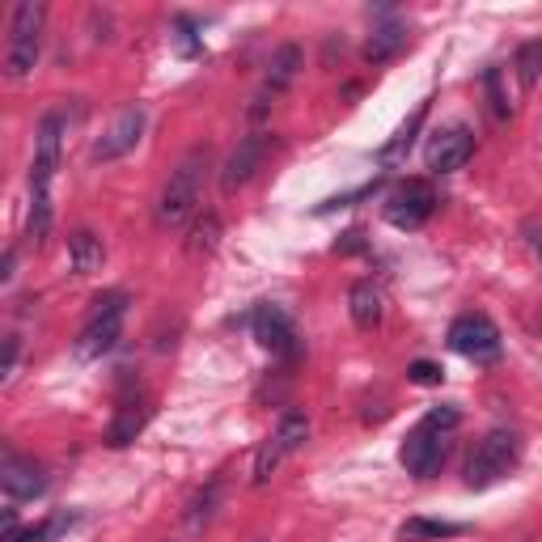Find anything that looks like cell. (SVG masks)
Segmentation results:
<instances>
[{
  "mask_svg": "<svg viewBox=\"0 0 542 542\" xmlns=\"http://www.w3.org/2000/svg\"><path fill=\"white\" fill-rule=\"evenodd\" d=\"M208 170H212V157H208L204 144H195V149L174 166L166 191H161L157 225L183 229V225L191 221L195 208H200V200H204V178H208Z\"/></svg>",
  "mask_w": 542,
  "mask_h": 542,
  "instance_id": "6da1fadb",
  "label": "cell"
},
{
  "mask_svg": "<svg viewBox=\"0 0 542 542\" xmlns=\"http://www.w3.org/2000/svg\"><path fill=\"white\" fill-rule=\"evenodd\" d=\"M449 428H458V407H432L420 424H415L407 432V441H403V466L411 475H420V479H432L445 466V432Z\"/></svg>",
  "mask_w": 542,
  "mask_h": 542,
  "instance_id": "7a4b0ae2",
  "label": "cell"
},
{
  "mask_svg": "<svg viewBox=\"0 0 542 542\" xmlns=\"http://www.w3.org/2000/svg\"><path fill=\"white\" fill-rule=\"evenodd\" d=\"M43 26H47V5L39 0H22L13 9V26H9V56H5V72L13 81H22L39 64L43 51Z\"/></svg>",
  "mask_w": 542,
  "mask_h": 542,
  "instance_id": "3957f363",
  "label": "cell"
},
{
  "mask_svg": "<svg viewBox=\"0 0 542 542\" xmlns=\"http://www.w3.org/2000/svg\"><path fill=\"white\" fill-rule=\"evenodd\" d=\"M517 432L509 428H492L487 437L479 441V449L471 454V462H466V487H475V492H483V487L500 483L504 475L517 466Z\"/></svg>",
  "mask_w": 542,
  "mask_h": 542,
  "instance_id": "277c9868",
  "label": "cell"
},
{
  "mask_svg": "<svg viewBox=\"0 0 542 542\" xmlns=\"http://www.w3.org/2000/svg\"><path fill=\"white\" fill-rule=\"evenodd\" d=\"M123 310H128V293H102L94 297V314H89L85 331L77 335V356L98 360L119 343L123 335Z\"/></svg>",
  "mask_w": 542,
  "mask_h": 542,
  "instance_id": "5b68a950",
  "label": "cell"
},
{
  "mask_svg": "<svg viewBox=\"0 0 542 542\" xmlns=\"http://www.w3.org/2000/svg\"><path fill=\"white\" fill-rule=\"evenodd\" d=\"M310 441V420H305L301 411H284L280 415V424L276 432L259 445V458H255V483L263 487L271 475H276V466L288 458V454H297V449Z\"/></svg>",
  "mask_w": 542,
  "mask_h": 542,
  "instance_id": "8992f818",
  "label": "cell"
},
{
  "mask_svg": "<svg viewBox=\"0 0 542 542\" xmlns=\"http://www.w3.org/2000/svg\"><path fill=\"white\" fill-rule=\"evenodd\" d=\"M432 212H437V191H432V183H424V178H403V183L386 195V221L394 229H420Z\"/></svg>",
  "mask_w": 542,
  "mask_h": 542,
  "instance_id": "52a82bcc",
  "label": "cell"
},
{
  "mask_svg": "<svg viewBox=\"0 0 542 542\" xmlns=\"http://www.w3.org/2000/svg\"><path fill=\"white\" fill-rule=\"evenodd\" d=\"M449 348L466 360H475V365H492V360H500V331L492 318L462 314L454 327H449Z\"/></svg>",
  "mask_w": 542,
  "mask_h": 542,
  "instance_id": "ba28073f",
  "label": "cell"
},
{
  "mask_svg": "<svg viewBox=\"0 0 542 542\" xmlns=\"http://www.w3.org/2000/svg\"><path fill=\"white\" fill-rule=\"evenodd\" d=\"M255 339L263 343L271 356L288 360V365L301 356V335L293 327V318H288V310H284V305H276V301H263L255 310Z\"/></svg>",
  "mask_w": 542,
  "mask_h": 542,
  "instance_id": "9c48e42d",
  "label": "cell"
},
{
  "mask_svg": "<svg viewBox=\"0 0 542 542\" xmlns=\"http://www.w3.org/2000/svg\"><path fill=\"white\" fill-rule=\"evenodd\" d=\"M60 149H64V115L47 111L34 136V161H30V191H51V178L60 170Z\"/></svg>",
  "mask_w": 542,
  "mask_h": 542,
  "instance_id": "30bf717a",
  "label": "cell"
},
{
  "mask_svg": "<svg viewBox=\"0 0 542 542\" xmlns=\"http://www.w3.org/2000/svg\"><path fill=\"white\" fill-rule=\"evenodd\" d=\"M140 136H144V111L140 106H123V111L111 119V128L94 140L89 157L94 161H119V157H128L136 149Z\"/></svg>",
  "mask_w": 542,
  "mask_h": 542,
  "instance_id": "8fae6325",
  "label": "cell"
},
{
  "mask_svg": "<svg viewBox=\"0 0 542 542\" xmlns=\"http://www.w3.org/2000/svg\"><path fill=\"white\" fill-rule=\"evenodd\" d=\"M267 149H271V136H263V132H250V136H242V140H238V149L229 153L225 170H221V195L242 191V187L250 183V178H255V170L263 166Z\"/></svg>",
  "mask_w": 542,
  "mask_h": 542,
  "instance_id": "7c38bea8",
  "label": "cell"
},
{
  "mask_svg": "<svg viewBox=\"0 0 542 542\" xmlns=\"http://www.w3.org/2000/svg\"><path fill=\"white\" fill-rule=\"evenodd\" d=\"M471 157H475V132L462 128V123H458V128L437 132V136H432V144H428V170L432 174H454Z\"/></svg>",
  "mask_w": 542,
  "mask_h": 542,
  "instance_id": "4fadbf2b",
  "label": "cell"
},
{
  "mask_svg": "<svg viewBox=\"0 0 542 542\" xmlns=\"http://www.w3.org/2000/svg\"><path fill=\"white\" fill-rule=\"evenodd\" d=\"M297 68H301V47L297 43H284L276 56H271V68H267V77H263V89H259V98H255V106H250V115H263L271 102H276L288 85H293V77H297Z\"/></svg>",
  "mask_w": 542,
  "mask_h": 542,
  "instance_id": "5bb4252c",
  "label": "cell"
},
{
  "mask_svg": "<svg viewBox=\"0 0 542 542\" xmlns=\"http://www.w3.org/2000/svg\"><path fill=\"white\" fill-rule=\"evenodd\" d=\"M0 492H5L9 500H39L47 492L43 466H34L17 454H5V462H0Z\"/></svg>",
  "mask_w": 542,
  "mask_h": 542,
  "instance_id": "9a60e30c",
  "label": "cell"
},
{
  "mask_svg": "<svg viewBox=\"0 0 542 542\" xmlns=\"http://www.w3.org/2000/svg\"><path fill=\"white\" fill-rule=\"evenodd\" d=\"M106 263V250H102V238L94 229H77L68 238V267L77 271V276H94V271H102Z\"/></svg>",
  "mask_w": 542,
  "mask_h": 542,
  "instance_id": "2e32d148",
  "label": "cell"
},
{
  "mask_svg": "<svg viewBox=\"0 0 542 542\" xmlns=\"http://www.w3.org/2000/svg\"><path fill=\"white\" fill-rule=\"evenodd\" d=\"M144 424H149V403H140V399L119 403L111 428H106V445H115V449L132 445V441L140 437V432H144Z\"/></svg>",
  "mask_w": 542,
  "mask_h": 542,
  "instance_id": "e0dca14e",
  "label": "cell"
},
{
  "mask_svg": "<svg viewBox=\"0 0 542 542\" xmlns=\"http://www.w3.org/2000/svg\"><path fill=\"white\" fill-rule=\"evenodd\" d=\"M348 310H352V322L360 331H373L382 322V293L373 288V280H356L348 288Z\"/></svg>",
  "mask_w": 542,
  "mask_h": 542,
  "instance_id": "ac0fdd59",
  "label": "cell"
},
{
  "mask_svg": "<svg viewBox=\"0 0 542 542\" xmlns=\"http://www.w3.org/2000/svg\"><path fill=\"white\" fill-rule=\"evenodd\" d=\"M424 119H428V102L415 106V115H411V119L403 123V128H399V136H394L390 144H382V149H377V161H382V166H394V161H403V157H407V149L415 144V132L424 128Z\"/></svg>",
  "mask_w": 542,
  "mask_h": 542,
  "instance_id": "d6986e66",
  "label": "cell"
},
{
  "mask_svg": "<svg viewBox=\"0 0 542 542\" xmlns=\"http://www.w3.org/2000/svg\"><path fill=\"white\" fill-rule=\"evenodd\" d=\"M403 43H407V30L399 22H386L382 30H373V39L365 43V60L369 64H386L390 56H399Z\"/></svg>",
  "mask_w": 542,
  "mask_h": 542,
  "instance_id": "ffe728a7",
  "label": "cell"
},
{
  "mask_svg": "<svg viewBox=\"0 0 542 542\" xmlns=\"http://www.w3.org/2000/svg\"><path fill=\"white\" fill-rule=\"evenodd\" d=\"M216 242H221V216H216V212L195 216L191 233H187V250H191V255H212Z\"/></svg>",
  "mask_w": 542,
  "mask_h": 542,
  "instance_id": "44dd1931",
  "label": "cell"
},
{
  "mask_svg": "<svg viewBox=\"0 0 542 542\" xmlns=\"http://www.w3.org/2000/svg\"><path fill=\"white\" fill-rule=\"evenodd\" d=\"M221 492H225V483H221V479H208L204 492L191 500V513H187V526H191V530L208 526V521L216 517V509H221Z\"/></svg>",
  "mask_w": 542,
  "mask_h": 542,
  "instance_id": "7402d4cb",
  "label": "cell"
},
{
  "mask_svg": "<svg viewBox=\"0 0 542 542\" xmlns=\"http://www.w3.org/2000/svg\"><path fill=\"white\" fill-rule=\"evenodd\" d=\"M51 233V191H30V242H47Z\"/></svg>",
  "mask_w": 542,
  "mask_h": 542,
  "instance_id": "603a6c76",
  "label": "cell"
},
{
  "mask_svg": "<svg viewBox=\"0 0 542 542\" xmlns=\"http://www.w3.org/2000/svg\"><path fill=\"white\" fill-rule=\"evenodd\" d=\"M538 72H542V43H538V39H534V43H521V47H517V77H521V85L534 89Z\"/></svg>",
  "mask_w": 542,
  "mask_h": 542,
  "instance_id": "cb8c5ba5",
  "label": "cell"
},
{
  "mask_svg": "<svg viewBox=\"0 0 542 542\" xmlns=\"http://www.w3.org/2000/svg\"><path fill=\"white\" fill-rule=\"evenodd\" d=\"M462 526L454 521H424V517H411L403 526V538H458Z\"/></svg>",
  "mask_w": 542,
  "mask_h": 542,
  "instance_id": "d4e9b609",
  "label": "cell"
},
{
  "mask_svg": "<svg viewBox=\"0 0 542 542\" xmlns=\"http://www.w3.org/2000/svg\"><path fill=\"white\" fill-rule=\"evenodd\" d=\"M483 89H487V102H492V115L496 119H509L513 106H509V98H504V89H500V68H487L483 72Z\"/></svg>",
  "mask_w": 542,
  "mask_h": 542,
  "instance_id": "484cf974",
  "label": "cell"
},
{
  "mask_svg": "<svg viewBox=\"0 0 542 542\" xmlns=\"http://www.w3.org/2000/svg\"><path fill=\"white\" fill-rule=\"evenodd\" d=\"M407 377L415 386H441L445 382V369L432 365V360H415V365H407Z\"/></svg>",
  "mask_w": 542,
  "mask_h": 542,
  "instance_id": "4316f807",
  "label": "cell"
},
{
  "mask_svg": "<svg viewBox=\"0 0 542 542\" xmlns=\"http://www.w3.org/2000/svg\"><path fill=\"white\" fill-rule=\"evenodd\" d=\"M174 30H178V51H183V56H200V43H195V22H191V17H178Z\"/></svg>",
  "mask_w": 542,
  "mask_h": 542,
  "instance_id": "83f0119b",
  "label": "cell"
},
{
  "mask_svg": "<svg viewBox=\"0 0 542 542\" xmlns=\"http://www.w3.org/2000/svg\"><path fill=\"white\" fill-rule=\"evenodd\" d=\"M17 352H22V343H17V335H9V339H5V360H0V382H13Z\"/></svg>",
  "mask_w": 542,
  "mask_h": 542,
  "instance_id": "f1b7e54d",
  "label": "cell"
},
{
  "mask_svg": "<svg viewBox=\"0 0 542 542\" xmlns=\"http://www.w3.org/2000/svg\"><path fill=\"white\" fill-rule=\"evenodd\" d=\"M335 250H339V255H356V250H365V233L348 229V233H343V238L335 242Z\"/></svg>",
  "mask_w": 542,
  "mask_h": 542,
  "instance_id": "f546056e",
  "label": "cell"
},
{
  "mask_svg": "<svg viewBox=\"0 0 542 542\" xmlns=\"http://www.w3.org/2000/svg\"><path fill=\"white\" fill-rule=\"evenodd\" d=\"M13 267H17V250H9L5 263H0V284H9V280H13Z\"/></svg>",
  "mask_w": 542,
  "mask_h": 542,
  "instance_id": "4dcf8cb0",
  "label": "cell"
},
{
  "mask_svg": "<svg viewBox=\"0 0 542 542\" xmlns=\"http://www.w3.org/2000/svg\"><path fill=\"white\" fill-rule=\"evenodd\" d=\"M530 242H534V250H538V255H542V233H534V238H530Z\"/></svg>",
  "mask_w": 542,
  "mask_h": 542,
  "instance_id": "1f68e13d",
  "label": "cell"
}]
</instances>
